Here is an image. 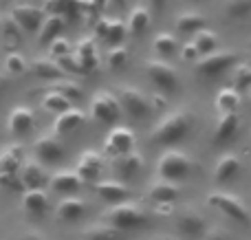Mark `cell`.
<instances>
[{"label":"cell","instance_id":"9c48e42d","mask_svg":"<svg viewBox=\"0 0 251 240\" xmlns=\"http://www.w3.org/2000/svg\"><path fill=\"white\" fill-rule=\"evenodd\" d=\"M143 69H146L150 82L154 84L159 91H163V93L178 91V75H176V71H174V66H170L168 62L148 60L146 64H143Z\"/></svg>","mask_w":251,"mask_h":240},{"label":"cell","instance_id":"cb8c5ba5","mask_svg":"<svg viewBox=\"0 0 251 240\" xmlns=\"http://www.w3.org/2000/svg\"><path fill=\"white\" fill-rule=\"evenodd\" d=\"M49 185H51L53 192L62 194V196H73V194L77 192L84 183L73 170H60V172H55V174L51 176Z\"/></svg>","mask_w":251,"mask_h":240},{"label":"cell","instance_id":"d590c367","mask_svg":"<svg viewBox=\"0 0 251 240\" xmlns=\"http://www.w3.org/2000/svg\"><path fill=\"white\" fill-rule=\"evenodd\" d=\"M176 48H178V42L172 33L161 31V33H156L154 40H152V51L161 57H172L174 53H176Z\"/></svg>","mask_w":251,"mask_h":240},{"label":"cell","instance_id":"f35d334b","mask_svg":"<svg viewBox=\"0 0 251 240\" xmlns=\"http://www.w3.org/2000/svg\"><path fill=\"white\" fill-rule=\"evenodd\" d=\"M225 13L234 20L247 18L251 13V0H225Z\"/></svg>","mask_w":251,"mask_h":240},{"label":"cell","instance_id":"ffe728a7","mask_svg":"<svg viewBox=\"0 0 251 240\" xmlns=\"http://www.w3.org/2000/svg\"><path fill=\"white\" fill-rule=\"evenodd\" d=\"M35 123V115L29 106H13L7 119V128L11 135H26Z\"/></svg>","mask_w":251,"mask_h":240},{"label":"cell","instance_id":"816d5d0a","mask_svg":"<svg viewBox=\"0 0 251 240\" xmlns=\"http://www.w3.org/2000/svg\"><path fill=\"white\" fill-rule=\"evenodd\" d=\"M126 2L128 0H108V4H113V7H126Z\"/></svg>","mask_w":251,"mask_h":240},{"label":"cell","instance_id":"30bf717a","mask_svg":"<svg viewBox=\"0 0 251 240\" xmlns=\"http://www.w3.org/2000/svg\"><path fill=\"white\" fill-rule=\"evenodd\" d=\"M33 157L44 168L55 166V163H60L66 157V148L57 135H44L33 144Z\"/></svg>","mask_w":251,"mask_h":240},{"label":"cell","instance_id":"e0dca14e","mask_svg":"<svg viewBox=\"0 0 251 240\" xmlns=\"http://www.w3.org/2000/svg\"><path fill=\"white\" fill-rule=\"evenodd\" d=\"M25 166V150L20 144H11L0 152V176H20Z\"/></svg>","mask_w":251,"mask_h":240},{"label":"cell","instance_id":"4fadbf2b","mask_svg":"<svg viewBox=\"0 0 251 240\" xmlns=\"http://www.w3.org/2000/svg\"><path fill=\"white\" fill-rule=\"evenodd\" d=\"M101 172H104V157L100 152L88 150V152L79 154L75 174L82 179V183H97V181H101Z\"/></svg>","mask_w":251,"mask_h":240},{"label":"cell","instance_id":"277c9868","mask_svg":"<svg viewBox=\"0 0 251 240\" xmlns=\"http://www.w3.org/2000/svg\"><path fill=\"white\" fill-rule=\"evenodd\" d=\"M207 205L218 210L221 214H225L227 218L236 220L240 225H249L251 223V212L245 205V201L236 194L229 192H209L207 194Z\"/></svg>","mask_w":251,"mask_h":240},{"label":"cell","instance_id":"f546056e","mask_svg":"<svg viewBox=\"0 0 251 240\" xmlns=\"http://www.w3.org/2000/svg\"><path fill=\"white\" fill-rule=\"evenodd\" d=\"M20 42H22V29L16 24V20L11 16L2 18V22H0V44L4 48H9V53H11L20 47Z\"/></svg>","mask_w":251,"mask_h":240},{"label":"cell","instance_id":"bcb514c9","mask_svg":"<svg viewBox=\"0 0 251 240\" xmlns=\"http://www.w3.org/2000/svg\"><path fill=\"white\" fill-rule=\"evenodd\" d=\"M181 57H183V60H187V62H196L201 55H199V51H196L194 44H192V42H185V44L181 47Z\"/></svg>","mask_w":251,"mask_h":240},{"label":"cell","instance_id":"d6a6232c","mask_svg":"<svg viewBox=\"0 0 251 240\" xmlns=\"http://www.w3.org/2000/svg\"><path fill=\"white\" fill-rule=\"evenodd\" d=\"M190 42L196 47L199 55L205 57V55H209V53H216V48H218V35L214 33V31H209V29H203V31H199V33H194V38H192Z\"/></svg>","mask_w":251,"mask_h":240},{"label":"cell","instance_id":"3957f363","mask_svg":"<svg viewBox=\"0 0 251 240\" xmlns=\"http://www.w3.org/2000/svg\"><path fill=\"white\" fill-rule=\"evenodd\" d=\"M106 223L110 227L119 229V232H132V229H139L148 223V214L137 205V203H119V205H113L108 212L104 214Z\"/></svg>","mask_w":251,"mask_h":240},{"label":"cell","instance_id":"d6986e66","mask_svg":"<svg viewBox=\"0 0 251 240\" xmlns=\"http://www.w3.org/2000/svg\"><path fill=\"white\" fill-rule=\"evenodd\" d=\"M141 168H143V157L139 152H128V154H122V157L113 159L115 176H117V181H122V183L134 179Z\"/></svg>","mask_w":251,"mask_h":240},{"label":"cell","instance_id":"ee69618b","mask_svg":"<svg viewBox=\"0 0 251 240\" xmlns=\"http://www.w3.org/2000/svg\"><path fill=\"white\" fill-rule=\"evenodd\" d=\"M201 240H238L227 227H209Z\"/></svg>","mask_w":251,"mask_h":240},{"label":"cell","instance_id":"8992f818","mask_svg":"<svg viewBox=\"0 0 251 240\" xmlns=\"http://www.w3.org/2000/svg\"><path fill=\"white\" fill-rule=\"evenodd\" d=\"M117 99H119V106H122L124 113H128L132 119H146L152 115V104L146 95H143L139 88L134 86H119L117 88Z\"/></svg>","mask_w":251,"mask_h":240},{"label":"cell","instance_id":"c3c4849f","mask_svg":"<svg viewBox=\"0 0 251 240\" xmlns=\"http://www.w3.org/2000/svg\"><path fill=\"white\" fill-rule=\"evenodd\" d=\"M150 2V7L154 9V11H163L165 4H168V0H148Z\"/></svg>","mask_w":251,"mask_h":240},{"label":"cell","instance_id":"7c38bea8","mask_svg":"<svg viewBox=\"0 0 251 240\" xmlns=\"http://www.w3.org/2000/svg\"><path fill=\"white\" fill-rule=\"evenodd\" d=\"M11 18L16 20V24L20 26L22 31L33 33V31H40L44 18H47V11H44V7H38V4L20 2V4H16V7L11 9Z\"/></svg>","mask_w":251,"mask_h":240},{"label":"cell","instance_id":"5b68a950","mask_svg":"<svg viewBox=\"0 0 251 240\" xmlns=\"http://www.w3.org/2000/svg\"><path fill=\"white\" fill-rule=\"evenodd\" d=\"M236 60H238V55H236L234 51H216L205 57H199L194 64V71H196V75H201V77H205V79L221 77V75H225L229 69H234Z\"/></svg>","mask_w":251,"mask_h":240},{"label":"cell","instance_id":"5bb4252c","mask_svg":"<svg viewBox=\"0 0 251 240\" xmlns=\"http://www.w3.org/2000/svg\"><path fill=\"white\" fill-rule=\"evenodd\" d=\"M95 35L100 40H106L110 47H122V42L128 35V24L124 20H108V18H101L95 24Z\"/></svg>","mask_w":251,"mask_h":240},{"label":"cell","instance_id":"f5cc1de1","mask_svg":"<svg viewBox=\"0 0 251 240\" xmlns=\"http://www.w3.org/2000/svg\"><path fill=\"white\" fill-rule=\"evenodd\" d=\"M154 240H183V238H178V236H159Z\"/></svg>","mask_w":251,"mask_h":240},{"label":"cell","instance_id":"1f68e13d","mask_svg":"<svg viewBox=\"0 0 251 240\" xmlns=\"http://www.w3.org/2000/svg\"><path fill=\"white\" fill-rule=\"evenodd\" d=\"M150 20H152V16H150V11H148L146 7H141V4H137V7L130 11V16H128V31L132 35H141V33H146L148 29H150Z\"/></svg>","mask_w":251,"mask_h":240},{"label":"cell","instance_id":"44dd1931","mask_svg":"<svg viewBox=\"0 0 251 240\" xmlns=\"http://www.w3.org/2000/svg\"><path fill=\"white\" fill-rule=\"evenodd\" d=\"M73 55L77 57L84 73H91V71H95L100 66V53H97L95 38H82L77 42V47H75Z\"/></svg>","mask_w":251,"mask_h":240},{"label":"cell","instance_id":"4dcf8cb0","mask_svg":"<svg viewBox=\"0 0 251 240\" xmlns=\"http://www.w3.org/2000/svg\"><path fill=\"white\" fill-rule=\"evenodd\" d=\"M205 22H207V18L201 16V13L185 11V13H178L176 16L174 26H176L178 33H199V31L205 29Z\"/></svg>","mask_w":251,"mask_h":240},{"label":"cell","instance_id":"e575fe53","mask_svg":"<svg viewBox=\"0 0 251 240\" xmlns=\"http://www.w3.org/2000/svg\"><path fill=\"white\" fill-rule=\"evenodd\" d=\"M216 108L221 113H236L240 108V93L234 86H225L216 95Z\"/></svg>","mask_w":251,"mask_h":240},{"label":"cell","instance_id":"ab89813d","mask_svg":"<svg viewBox=\"0 0 251 240\" xmlns=\"http://www.w3.org/2000/svg\"><path fill=\"white\" fill-rule=\"evenodd\" d=\"M49 91H55V93H60V95L69 97L71 101H75V99H82V88H79L77 84L69 82V79H64V82H55V84H51V86H49Z\"/></svg>","mask_w":251,"mask_h":240},{"label":"cell","instance_id":"74e56055","mask_svg":"<svg viewBox=\"0 0 251 240\" xmlns=\"http://www.w3.org/2000/svg\"><path fill=\"white\" fill-rule=\"evenodd\" d=\"M4 71H7L9 75H25L26 71H29V62H26V57L22 55V53L11 51L4 57Z\"/></svg>","mask_w":251,"mask_h":240},{"label":"cell","instance_id":"8fae6325","mask_svg":"<svg viewBox=\"0 0 251 240\" xmlns=\"http://www.w3.org/2000/svg\"><path fill=\"white\" fill-rule=\"evenodd\" d=\"M134 144H137L134 132L130 130V128H126V126H117V128H113V130L108 132V137H106L104 150H106L108 157L117 159V157H122V154L134 152Z\"/></svg>","mask_w":251,"mask_h":240},{"label":"cell","instance_id":"6da1fadb","mask_svg":"<svg viewBox=\"0 0 251 240\" xmlns=\"http://www.w3.org/2000/svg\"><path fill=\"white\" fill-rule=\"evenodd\" d=\"M192 123H194V117L187 108H178L172 110L170 115L161 117L159 121L154 123L150 132V144L152 145H172L178 144L181 139H185L192 130Z\"/></svg>","mask_w":251,"mask_h":240},{"label":"cell","instance_id":"db71d44e","mask_svg":"<svg viewBox=\"0 0 251 240\" xmlns=\"http://www.w3.org/2000/svg\"><path fill=\"white\" fill-rule=\"evenodd\" d=\"M247 93H249V97H251V88H249V91H247Z\"/></svg>","mask_w":251,"mask_h":240},{"label":"cell","instance_id":"9a60e30c","mask_svg":"<svg viewBox=\"0 0 251 240\" xmlns=\"http://www.w3.org/2000/svg\"><path fill=\"white\" fill-rule=\"evenodd\" d=\"M95 192L97 196L104 203H110V205H119V203H126L130 198V188L126 183L117 179H106V181H97L95 183Z\"/></svg>","mask_w":251,"mask_h":240},{"label":"cell","instance_id":"7402d4cb","mask_svg":"<svg viewBox=\"0 0 251 240\" xmlns=\"http://www.w3.org/2000/svg\"><path fill=\"white\" fill-rule=\"evenodd\" d=\"M49 207H51V203H49V194L44 190H25V194H22V212L25 214L40 218L49 212Z\"/></svg>","mask_w":251,"mask_h":240},{"label":"cell","instance_id":"83f0119b","mask_svg":"<svg viewBox=\"0 0 251 240\" xmlns=\"http://www.w3.org/2000/svg\"><path fill=\"white\" fill-rule=\"evenodd\" d=\"M240 172V159L236 154H223L214 166V181L216 183H229Z\"/></svg>","mask_w":251,"mask_h":240},{"label":"cell","instance_id":"7bdbcfd3","mask_svg":"<svg viewBox=\"0 0 251 240\" xmlns=\"http://www.w3.org/2000/svg\"><path fill=\"white\" fill-rule=\"evenodd\" d=\"M128 57L130 53L126 47H113L108 51V55H106V62H108L110 69H122V66L128 64Z\"/></svg>","mask_w":251,"mask_h":240},{"label":"cell","instance_id":"60d3db41","mask_svg":"<svg viewBox=\"0 0 251 240\" xmlns=\"http://www.w3.org/2000/svg\"><path fill=\"white\" fill-rule=\"evenodd\" d=\"M234 88L238 93H245L251 88V66L249 64H240L234 71Z\"/></svg>","mask_w":251,"mask_h":240},{"label":"cell","instance_id":"11a10c76","mask_svg":"<svg viewBox=\"0 0 251 240\" xmlns=\"http://www.w3.org/2000/svg\"><path fill=\"white\" fill-rule=\"evenodd\" d=\"M0 22H2V16H0Z\"/></svg>","mask_w":251,"mask_h":240},{"label":"cell","instance_id":"d4e9b609","mask_svg":"<svg viewBox=\"0 0 251 240\" xmlns=\"http://www.w3.org/2000/svg\"><path fill=\"white\" fill-rule=\"evenodd\" d=\"M84 121H86V113L79 108H71V110H66V113H62L55 117V121H53V135H57V137L69 135V132L77 130Z\"/></svg>","mask_w":251,"mask_h":240},{"label":"cell","instance_id":"603a6c76","mask_svg":"<svg viewBox=\"0 0 251 240\" xmlns=\"http://www.w3.org/2000/svg\"><path fill=\"white\" fill-rule=\"evenodd\" d=\"M240 128V115L238 113H223L216 121V128H214L212 141L214 144H227L236 137Z\"/></svg>","mask_w":251,"mask_h":240},{"label":"cell","instance_id":"7dc6e473","mask_svg":"<svg viewBox=\"0 0 251 240\" xmlns=\"http://www.w3.org/2000/svg\"><path fill=\"white\" fill-rule=\"evenodd\" d=\"M18 240H49V238L42 232H38V229H29V232H22Z\"/></svg>","mask_w":251,"mask_h":240},{"label":"cell","instance_id":"7a4b0ae2","mask_svg":"<svg viewBox=\"0 0 251 240\" xmlns=\"http://www.w3.org/2000/svg\"><path fill=\"white\" fill-rule=\"evenodd\" d=\"M192 172V159L181 150H165L159 159H156V176L159 181H168V183H181L190 176Z\"/></svg>","mask_w":251,"mask_h":240},{"label":"cell","instance_id":"b9f144b4","mask_svg":"<svg viewBox=\"0 0 251 240\" xmlns=\"http://www.w3.org/2000/svg\"><path fill=\"white\" fill-rule=\"evenodd\" d=\"M71 53H73V44H71L66 38H57L49 44V57L55 62L62 60V57H66V55H71Z\"/></svg>","mask_w":251,"mask_h":240},{"label":"cell","instance_id":"f6af8a7d","mask_svg":"<svg viewBox=\"0 0 251 240\" xmlns=\"http://www.w3.org/2000/svg\"><path fill=\"white\" fill-rule=\"evenodd\" d=\"M20 176H0V190L4 192H13V190H20Z\"/></svg>","mask_w":251,"mask_h":240},{"label":"cell","instance_id":"4316f807","mask_svg":"<svg viewBox=\"0 0 251 240\" xmlns=\"http://www.w3.org/2000/svg\"><path fill=\"white\" fill-rule=\"evenodd\" d=\"M66 26V18L64 16H57V13H49L47 18H44L42 26H40L38 31V44H51L53 40L62 38V31H64Z\"/></svg>","mask_w":251,"mask_h":240},{"label":"cell","instance_id":"f907efd6","mask_svg":"<svg viewBox=\"0 0 251 240\" xmlns=\"http://www.w3.org/2000/svg\"><path fill=\"white\" fill-rule=\"evenodd\" d=\"M152 101H154V106H159V108L165 104V99L161 95H154V97H152ZM152 101H150V104H152ZM154 106H152V108H154Z\"/></svg>","mask_w":251,"mask_h":240},{"label":"cell","instance_id":"ac0fdd59","mask_svg":"<svg viewBox=\"0 0 251 240\" xmlns=\"http://www.w3.org/2000/svg\"><path fill=\"white\" fill-rule=\"evenodd\" d=\"M29 71L38 79H44V82H51V84L66 79V73L62 71V66L55 60H51V57H38V60L29 62Z\"/></svg>","mask_w":251,"mask_h":240},{"label":"cell","instance_id":"52a82bcc","mask_svg":"<svg viewBox=\"0 0 251 240\" xmlns=\"http://www.w3.org/2000/svg\"><path fill=\"white\" fill-rule=\"evenodd\" d=\"M122 106L115 93L110 91H100L91 99V117L100 123H115L122 117Z\"/></svg>","mask_w":251,"mask_h":240},{"label":"cell","instance_id":"8d00e7d4","mask_svg":"<svg viewBox=\"0 0 251 240\" xmlns=\"http://www.w3.org/2000/svg\"><path fill=\"white\" fill-rule=\"evenodd\" d=\"M71 104H73V101H71L69 97L60 95V93H55V91H47V95L42 97V108L49 110V113L62 115V113H66V110L73 108Z\"/></svg>","mask_w":251,"mask_h":240},{"label":"cell","instance_id":"681fc988","mask_svg":"<svg viewBox=\"0 0 251 240\" xmlns=\"http://www.w3.org/2000/svg\"><path fill=\"white\" fill-rule=\"evenodd\" d=\"M88 4H91L93 9H101V7L108 4V0H88Z\"/></svg>","mask_w":251,"mask_h":240},{"label":"cell","instance_id":"f1b7e54d","mask_svg":"<svg viewBox=\"0 0 251 240\" xmlns=\"http://www.w3.org/2000/svg\"><path fill=\"white\" fill-rule=\"evenodd\" d=\"M57 218L60 220H66V223H73V220H79L84 214H86V203L77 196H66L60 201L55 210Z\"/></svg>","mask_w":251,"mask_h":240},{"label":"cell","instance_id":"484cf974","mask_svg":"<svg viewBox=\"0 0 251 240\" xmlns=\"http://www.w3.org/2000/svg\"><path fill=\"white\" fill-rule=\"evenodd\" d=\"M148 196L156 205H172L181 196V188L176 183H168V181H154L148 190Z\"/></svg>","mask_w":251,"mask_h":240},{"label":"cell","instance_id":"836d02e7","mask_svg":"<svg viewBox=\"0 0 251 240\" xmlns=\"http://www.w3.org/2000/svg\"><path fill=\"white\" fill-rule=\"evenodd\" d=\"M124 234L119 229L110 227L108 223H100V225H91L84 229L82 240H122Z\"/></svg>","mask_w":251,"mask_h":240},{"label":"cell","instance_id":"2e32d148","mask_svg":"<svg viewBox=\"0 0 251 240\" xmlns=\"http://www.w3.org/2000/svg\"><path fill=\"white\" fill-rule=\"evenodd\" d=\"M49 181H51V176H49L47 168H44L42 163H38L35 159L33 161H26L25 166H22L20 183L25 190H44L49 185Z\"/></svg>","mask_w":251,"mask_h":240},{"label":"cell","instance_id":"ba28073f","mask_svg":"<svg viewBox=\"0 0 251 240\" xmlns=\"http://www.w3.org/2000/svg\"><path fill=\"white\" fill-rule=\"evenodd\" d=\"M174 227H176V236L183 240H201L207 232V223L205 218L192 207H185L176 214V220H174Z\"/></svg>","mask_w":251,"mask_h":240}]
</instances>
